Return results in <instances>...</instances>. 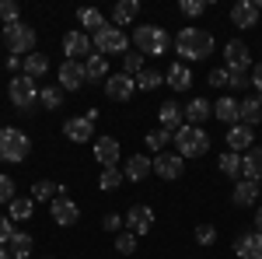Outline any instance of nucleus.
Returning a JSON list of instances; mask_svg holds the SVG:
<instances>
[{
    "label": "nucleus",
    "instance_id": "obj_28",
    "mask_svg": "<svg viewBox=\"0 0 262 259\" xmlns=\"http://www.w3.org/2000/svg\"><path fill=\"white\" fill-rule=\"evenodd\" d=\"M21 70H25V77L39 81L46 70H49V56H42V53H28V56H21Z\"/></svg>",
    "mask_w": 262,
    "mask_h": 259
},
{
    "label": "nucleus",
    "instance_id": "obj_8",
    "mask_svg": "<svg viewBox=\"0 0 262 259\" xmlns=\"http://www.w3.org/2000/svg\"><path fill=\"white\" fill-rule=\"evenodd\" d=\"M133 91H137V77H129V74H122V70L105 77V95L112 102H129Z\"/></svg>",
    "mask_w": 262,
    "mask_h": 259
},
{
    "label": "nucleus",
    "instance_id": "obj_35",
    "mask_svg": "<svg viewBox=\"0 0 262 259\" xmlns=\"http://www.w3.org/2000/svg\"><path fill=\"white\" fill-rule=\"evenodd\" d=\"M7 207H11V221H28L32 210H35V200L32 196H14Z\"/></svg>",
    "mask_w": 262,
    "mask_h": 259
},
{
    "label": "nucleus",
    "instance_id": "obj_27",
    "mask_svg": "<svg viewBox=\"0 0 262 259\" xmlns=\"http://www.w3.org/2000/svg\"><path fill=\"white\" fill-rule=\"evenodd\" d=\"M137 14H140V4H137V0H119V4L112 7V25L122 28V25L137 21Z\"/></svg>",
    "mask_w": 262,
    "mask_h": 259
},
{
    "label": "nucleus",
    "instance_id": "obj_55",
    "mask_svg": "<svg viewBox=\"0 0 262 259\" xmlns=\"http://www.w3.org/2000/svg\"><path fill=\"white\" fill-rule=\"evenodd\" d=\"M49 259H53V256H49Z\"/></svg>",
    "mask_w": 262,
    "mask_h": 259
},
{
    "label": "nucleus",
    "instance_id": "obj_34",
    "mask_svg": "<svg viewBox=\"0 0 262 259\" xmlns=\"http://www.w3.org/2000/svg\"><path fill=\"white\" fill-rule=\"evenodd\" d=\"M39 102H42V109H49V112H56L63 105V88L60 84H46L39 91Z\"/></svg>",
    "mask_w": 262,
    "mask_h": 259
},
{
    "label": "nucleus",
    "instance_id": "obj_1",
    "mask_svg": "<svg viewBox=\"0 0 262 259\" xmlns=\"http://www.w3.org/2000/svg\"><path fill=\"white\" fill-rule=\"evenodd\" d=\"M175 53L185 63H200L213 53V35L203 32V28H182L179 39H175Z\"/></svg>",
    "mask_w": 262,
    "mask_h": 259
},
{
    "label": "nucleus",
    "instance_id": "obj_41",
    "mask_svg": "<svg viewBox=\"0 0 262 259\" xmlns=\"http://www.w3.org/2000/svg\"><path fill=\"white\" fill-rule=\"evenodd\" d=\"M116 252H122V256H133V252H137V235L122 228L119 235H116Z\"/></svg>",
    "mask_w": 262,
    "mask_h": 259
},
{
    "label": "nucleus",
    "instance_id": "obj_29",
    "mask_svg": "<svg viewBox=\"0 0 262 259\" xmlns=\"http://www.w3.org/2000/svg\"><path fill=\"white\" fill-rule=\"evenodd\" d=\"M56 196H67V189L63 186H56V182H49V179H39V182H32V200H53Z\"/></svg>",
    "mask_w": 262,
    "mask_h": 259
},
{
    "label": "nucleus",
    "instance_id": "obj_2",
    "mask_svg": "<svg viewBox=\"0 0 262 259\" xmlns=\"http://www.w3.org/2000/svg\"><path fill=\"white\" fill-rule=\"evenodd\" d=\"M133 42H137V53H143V56H161V53H168L175 46L161 25H140L133 32Z\"/></svg>",
    "mask_w": 262,
    "mask_h": 259
},
{
    "label": "nucleus",
    "instance_id": "obj_17",
    "mask_svg": "<svg viewBox=\"0 0 262 259\" xmlns=\"http://www.w3.org/2000/svg\"><path fill=\"white\" fill-rule=\"evenodd\" d=\"M231 21H234V28H255V25H259V7H255V0H238V4L231 7Z\"/></svg>",
    "mask_w": 262,
    "mask_h": 259
},
{
    "label": "nucleus",
    "instance_id": "obj_47",
    "mask_svg": "<svg viewBox=\"0 0 262 259\" xmlns=\"http://www.w3.org/2000/svg\"><path fill=\"white\" fill-rule=\"evenodd\" d=\"M101 228H105V231H112V235H119L122 228H126V221H122L119 214H105V221H101Z\"/></svg>",
    "mask_w": 262,
    "mask_h": 259
},
{
    "label": "nucleus",
    "instance_id": "obj_36",
    "mask_svg": "<svg viewBox=\"0 0 262 259\" xmlns=\"http://www.w3.org/2000/svg\"><path fill=\"white\" fill-rule=\"evenodd\" d=\"M161 84H164V74L150 70V67H143L140 74H137V91H154V88H161Z\"/></svg>",
    "mask_w": 262,
    "mask_h": 259
},
{
    "label": "nucleus",
    "instance_id": "obj_51",
    "mask_svg": "<svg viewBox=\"0 0 262 259\" xmlns=\"http://www.w3.org/2000/svg\"><path fill=\"white\" fill-rule=\"evenodd\" d=\"M21 67V56H7V70H18Z\"/></svg>",
    "mask_w": 262,
    "mask_h": 259
},
{
    "label": "nucleus",
    "instance_id": "obj_11",
    "mask_svg": "<svg viewBox=\"0 0 262 259\" xmlns=\"http://www.w3.org/2000/svg\"><path fill=\"white\" fill-rule=\"evenodd\" d=\"M49 214H53V221H56L60 228H74V224L81 221V207H77L70 196H56L53 203H49Z\"/></svg>",
    "mask_w": 262,
    "mask_h": 259
},
{
    "label": "nucleus",
    "instance_id": "obj_32",
    "mask_svg": "<svg viewBox=\"0 0 262 259\" xmlns=\"http://www.w3.org/2000/svg\"><path fill=\"white\" fill-rule=\"evenodd\" d=\"M84 70H88V81H101V77H108V56H101V53L88 56V60H84Z\"/></svg>",
    "mask_w": 262,
    "mask_h": 259
},
{
    "label": "nucleus",
    "instance_id": "obj_25",
    "mask_svg": "<svg viewBox=\"0 0 262 259\" xmlns=\"http://www.w3.org/2000/svg\"><path fill=\"white\" fill-rule=\"evenodd\" d=\"M242 179L262 182V147H252L242 154Z\"/></svg>",
    "mask_w": 262,
    "mask_h": 259
},
{
    "label": "nucleus",
    "instance_id": "obj_14",
    "mask_svg": "<svg viewBox=\"0 0 262 259\" xmlns=\"http://www.w3.org/2000/svg\"><path fill=\"white\" fill-rule=\"evenodd\" d=\"M91 35L88 32H67L63 35V53H67V60H81V56H91Z\"/></svg>",
    "mask_w": 262,
    "mask_h": 259
},
{
    "label": "nucleus",
    "instance_id": "obj_46",
    "mask_svg": "<svg viewBox=\"0 0 262 259\" xmlns=\"http://www.w3.org/2000/svg\"><path fill=\"white\" fill-rule=\"evenodd\" d=\"M11 200H14V179L0 175V203H11Z\"/></svg>",
    "mask_w": 262,
    "mask_h": 259
},
{
    "label": "nucleus",
    "instance_id": "obj_33",
    "mask_svg": "<svg viewBox=\"0 0 262 259\" xmlns=\"http://www.w3.org/2000/svg\"><path fill=\"white\" fill-rule=\"evenodd\" d=\"M217 165H221V175H227V179H242V154H234V151H224Z\"/></svg>",
    "mask_w": 262,
    "mask_h": 259
},
{
    "label": "nucleus",
    "instance_id": "obj_39",
    "mask_svg": "<svg viewBox=\"0 0 262 259\" xmlns=\"http://www.w3.org/2000/svg\"><path fill=\"white\" fill-rule=\"evenodd\" d=\"M168 140H175V133H168V130H150V133L143 137V144H147V147H150L154 154H161V151H164V144H168Z\"/></svg>",
    "mask_w": 262,
    "mask_h": 259
},
{
    "label": "nucleus",
    "instance_id": "obj_15",
    "mask_svg": "<svg viewBox=\"0 0 262 259\" xmlns=\"http://www.w3.org/2000/svg\"><path fill=\"white\" fill-rule=\"evenodd\" d=\"M63 137L74 140V144H88V140H95V123L84 119V116H74V119L63 123Z\"/></svg>",
    "mask_w": 262,
    "mask_h": 259
},
{
    "label": "nucleus",
    "instance_id": "obj_7",
    "mask_svg": "<svg viewBox=\"0 0 262 259\" xmlns=\"http://www.w3.org/2000/svg\"><path fill=\"white\" fill-rule=\"evenodd\" d=\"M7 91H11L14 109H18V112H25V116L39 105V84H35L32 77H25V74H21V77H11V88H7Z\"/></svg>",
    "mask_w": 262,
    "mask_h": 259
},
{
    "label": "nucleus",
    "instance_id": "obj_45",
    "mask_svg": "<svg viewBox=\"0 0 262 259\" xmlns=\"http://www.w3.org/2000/svg\"><path fill=\"white\" fill-rule=\"evenodd\" d=\"M227 88H234V91H245V88H252V74L231 70V81H227Z\"/></svg>",
    "mask_w": 262,
    "mask_h": 259
},
{
    "label": "nucleus",
    "instance_id": "obj_26",
    "mask_svg": "<svg viewBox=\"0 0 262 259\" xmlns=\"http://www.w3.org/2000/svg\"><path fill=\"white\" fill-rule=\"evenodd\" d=\"M182 112H185L189 126H200V123H206L210 116H213V105H210L206 98H192L189 105H185V109H182Z\"/></svg>",
    "mask_w": 262,
    "mask_h": 259
},
{
    "label": "nucleus",
    "instance_id": "obj_40",
    "mask_svg": "<svg viewBox=\"0 0 262 259\" xmlns=\"http://www.w3.org/2000/svg\"><path fill=\"white\" fill-rule=\"evenodd\" d=\"M143 70V53H137V49H129L126 56H122V74H129V77H137Z\"/></svg>",
    "mask_w": 262,
    "mask_h": 259
},
{
    "label": "nucleus",
    "instance_id": "obj_22",
    "mask_svg": "<svg viewBox=\"0 0 262 259\" xmlns=\"http://www.w3.org/2000/svg\"><path fill=\"white\" fill-rule=\"evenodd\" d=\"M182 116H185V112L179 109V102H161V109H158L161 130H168V133H179L182 126H185V123H182Z\"/></svg>",
    "mask_w": 262,
    "mask_h": 259
},
{
    "label": "nucleus",
    "instance_id": "obj_3",
    "mask_svg": "<svg viewBox=\"0 0 262 259\" xmlns=\"http://www.w3.org/2000/svg\"><path fill=\"white\" fill-rule=\"evenodd\" d=\"M32 154V140L25 130H14V126H4L0 130V161H11V165H18Z\"/></svg>",
    "mask_w": 262,
    "mask_h": 259
},
{
    "label": "nucleus",
    "instance_id": "obj_12",
    "mask_svg": "<svg viewBox=\"0 0 262 259\" xmlns=\"http://www.w3.org/2000/svg\"><path fill=\"white\" fill-rule=\"evenodd\" d=\"M150 228H154V210H150L147 203H133L129 214H126V231H133V235L140 238V235H147Z\"/></svg>",
    "mask_w": 262,
    "mask_h": 259
},
{
    "label": "nucleus",
    "instance_id": "obj_9",
    "mask_svg": "<svg viewBox=\"0 0 262 259\" xmlns=\"http://www.w3.org/2000/svg\"><path fill=\"white\" fill-rule=\"evenodd\" d=\"M182 172H185V158H182L179 151L171 154V151H161V154H154V175L158 179H179Z\"/></svg>",
    "mask_w": 262,
    "mask_h": 259
},
{
    "label": "nucleus",
    "instance_id": "obj_18",
    "mask_svg": "<svg viewBox=\"0 0 262 259\" xmlns=\"http://www.w3.org/2000/svg\"><path fill=\"white\" fill-rule=\"evenodd\" d=\"M227 151H234V154H242V151H252V126H245V123H234V126H227Z\"/></svg>",
    "mask_w": 262,
    "mask_h": 259
},
{
    "label": "nucleus",
    "instance_id": "obj_53",
    "mask_svg": "<svg viewBox=\"0 0 262 259\" xmlns=\"http://www.w3.org/2000/svg\"><path fill=\"white\" fill-rule=\"evenodd\" d=\"M0 259H11V252H7V245H0Z\"/></svg>",
    "mask_w": 262,
    "mask_h": 259
},
{
    "label": "nucleus",
    "instance_id": "obj_42",
    "mask_svg": "<svg viewBox=\"0 0 262 259\" xmlns=\"http://www.w3.org/2000/svg\"><path fill=\"white\" fill-rule=\"evenodd\" d=\"M0 21L4 25H18L21 21V7L14 0H0Z\"/></svg>",
    "mask_w": 262,
    "mask_h": 259
},
{
    "label": "nucleus",
    "instance_id": "obj_23",
    "mask_svg": "<svg viewBox=\"0 0 262 259\" xmlns=\"http://www.w3.org/2000/svg\"><path fill=\"white\" fill-rule=\"evenodd\" d=\"M164 84L175 88V91H189V88H192V70H189V63H171L168 74H164Z\"/></svg>",
    "mask_w": 262,
    "mask_h": 259
},
{
    "label": "nucleus",
    "instance_id": "obj_13",
    "mask_svg": "<svg viewBox=\"0 0 262 259\" xmlns=\"http://www.w3.org/2000/svg\"><path fill=\"white\" fill-rule=\"evenodd\" d=\"M224 56H227V70H242V74H252V53L242 39H231L224 46Z\"/></svg>",
    "mask_w": 262,
    "mask_h": 259
},
{
    "label": "nucleus",
    "instance_id": "obj_20",
    "mask_svg": "<svg viewBox=\"0 0 262 259\" xmlns=\"http://www.w3.org/2000/svg\"><path fill=\"white\" fill-rule=\"evenodd\" d=\"M262 196L259 182H248V179H238L234 182V193H231V203L234 207H255V200Z\"/></svg>",
    "mask_w": 262,
    "mask_h": 259
},
{
    "label": "nucleus",
    "instance_id": "obj_24",
    "mask_svg": "<svg viewBox=\"0 0 262 259\" xmlns=\"http://www.w3.org/2000/svg\"><path fill=\"white\" fill-rule=\"evenodd\" d=\"M150 172H154V161L147 158V154H133V158L126 161V168H122V175L129 182H143Z\"/></svg>",
    "mask_w": 262,
    "mask_h": 259
},
{
    "label": "nucleus",
    "instance_id": "obj_19",
    "mask_svg": "<svg viewBox=\"0 0 262 259\" xmlns=\"http://www.w3.org/2000/svg\"><path fill=\"white\" fill-rule=\"evenodd\" d=\"M234 256L262 259V235L259 231H245V235H238V242H234Z\"/></svg>",
    "mask_w": 262,
    "mask_h": 259
},
{
    "label": "nucleus",
    "instance_id": "obj_54",
    "mask_svg": "<svg viewBox=\"0 0 262 259\" xmlns=\"http://www.w3.org/2000/svg\"><path fill=\"white\" fill-rule=\"evenodd\" d=\"M255 7H259V14H262V0H255Z\"/></svg>",
    "mask_w": 262,
    "mask_h": 259
},
{
    "label": "nucleus",
    "instance_id": "obj_50",
    "mask_svg": "<svg viewBox=\"0 0 262 259\" xmlns=\"http://www.w3.org/2000/svg\"><path fill=\"white\" fill-rule=\"evenodd\" d=\"M252 88L259 91V98H262V63H252Z\"/></svg>",
    "mask_w": 262,
    "mask_h": 259
},
{
    "label": "nucleus",
    "instance_id": "obj_49",
    "mask_svg": "<svg viewBox=\"0 0 262 259\" xmlns=\"http://www.w3.org/2000/svg\"><path fill=\"white\" fill-rule=\"evenodd\" d=\"M11 235H14V224H11V217H4V214H0V245H7Z\"/></svg>",
    "mask_w": 262,
    "mask_h": 259
},
{
    "label": "nucleus",
    "instance_id": "obj_5",
    "mask_svg": "<svg viewBox=\"0 0 262 259\" xmlns=\"http://www.w3.org/2000/svg\"><path fill=\"white\" fill-rule=\"evenodd\" d=\"M4 46H7V53L11 56H28V53H35V28L32 25H4Z\"/></svg>",
    "mask_w": 262,
    "mask_h": 259
},
{
    "label": "nucleus",
    "instance_id": "obj_52",
    "mask_svg": "<svg viewBox=\"0 0 262 259\" xmlns=\"http://www.w3.org/2000/svg\"><path fill=\"white\" fill-rule=\"evenodd\" d=\"M255 224H259L255 231H259V235H262V203H259V210H255Z\"/></svg>",
    "mask_w": 262,
    "mask_h": 259
},
{
    "label": "nucleus",
    "instance_id": "obj_38",
    "mask_svg": "<svg viewBox=\"0 0 262 259\" xmlns=\"http://www.w3.org/2000/svg\"><path fill=\"white\" fill-rule=\"evenodd\" d=\"M122 168H101V179H98V186L105 189V193H112V189H119L122 186Z\"/></svg>",
    "mask_w": 262,
    "mask_h": 259
},
{
    "label": "nucleus",
    "instance_id": "obj_6",
    "mask_svg": "<svg viewBox=\"0 0 262 259\" xmlns=\"http://www.w3.org/2000/svg\"><path fill=\"white\" fill-rule=\"evenodd\" d=\"M95 49H98L101 56H126L129 53V39H126L122 28L105 25L101 32H95Z\"/></svg>",
    "mask_w": 262,
    "mask_h": 259
},
{
    "label": "nucleus",
    "instance_id": "obj_48",
    "mask_svg": "<svg viewBox=\"0 0 262 259\" xmlns=\"http://www.w3.org/2000/svg\"><path fill=\"white\" fill-rule=\"evenodd\" d=\"M227 81H231V70H227V67L210 70V84H213V88H227Z\"/></svg>",
    "mask_w": 262,
    "mask_h": 259
},
{
    "label": "nucleus",
    "instance_id": "obj_16",
    "mask_svg": "<svg viewBox=\"0 0 262 259\" xmlns=\"http://www.w3.org/2000/svg\"><path fill=\"white\" fill-rule=\"evenodd\" d=\"M95 161L101 168H116L119 165V140L116 137H98L95 140Z\"/></svg>",
    "mask_w": 262,
    "mask_h": 259
},
{
    "label": "nucleus",
    "instance_id": "obj_21",
    "mask_svg": "<svg viewBox=\"0 0 262 259\" xmlns=\"http://www.w3.org/2000/svg\"><path fill=\"white\" fill-rule=\"evenodd\" d=\"M213 116L227 126H234V123H242V102L231 98V95H224L221 102H213Z\"/></svg>",
    "mask_w": 262,
    "mask_h": 259
},
{
    "label": "nucleus",
    "instance_id": "obj_4",
    "mask_svg": "<svg viewBox=\"0 0 262 259\" xmlns=\"http://www.w3.org/2000/svg\"><path fill=\"white\" fill-rule=\"evenodd\" d=\"M175 144H179V154L182 158H203L206 151H210V133L203 130V126H182L179 133H175Z\"/></svg>",
    "mask_w": 262,
    "mask_h": 259
},
{
    "label": "nucleus",
    "instance_id": "obj_30",
    "mask_svg": "<svg viewBox=\"0 0 262 259\" xmlns=\"http://www.w3.org/2000/svg\"><path fill=\"white\" fill-rule=\"evenodd\" d=\"M7 252H11V259H28V256H32V235L14 231L11 242H7Z\"/></svg>",
    "mask_w": 262,
    "mask_h": 259
},
{
    "label": "nucleus",
    "instance_id": "obj_10",
    "mask_svg": "<svg viewBox=\"0 0 262 259\" xmlns=\"http://www.w3.org/2000/svg\"><path fill=\"white\" fill-rule=\"evenodd\" d=\"M84 84H88L84 60H63V67H60V88L63 91H81Z\"/></svg>",
    "mask_w": 262,
    "mask_h": 259
},
{
    "label": "nucleus",
    "instance_id": "obj_31",
    "mask_svg": "<svg viewBox=\"0 0 262 259\" xmlns=\"http://www.w3.org/2000/svg\"><path fill=\"white\" fill-rule=\"evenodd\" d=\"M242 123H245V126H259V123H262V98H259V95L242 102Z\"/></svg>",
    "mask_w": 262,
    "mask_h": 259
},
{
    "label": "nucleus",
    "instance_id": "obj_44",
    "mask_svg": "<svg viewBox=\"0 0 262 259\" xmlns=\"http://www.w3.org/2000/svg\"><path fill=\"white\" fill-rule=\"evenodd\" d=\"M196 242L200 245H213L217 242V228L213 224H196Z\"/></svg>",
    "mask_w": 262,
    "mask_h": 259
},
{
    "label": "nucleus",
    "instance_id": "obj_37",
    "mask_svg": "<svg viewBox=\"0 0 262 259\" xmlns=\"http://www.w3.org/2000/svg\"><path fill=\"white\" fill-rule=\"evenodd\" d=\"M77 18H81L84 28H95V32H101L108 21H105V14H101L98 7H84V11H77Z\"/></svg>",
    "mask_w": 262,
    "mask_h": 259
},
{
    "label": "nucleus",
    "instance_id": "obj_43",
    "mask_svg": "<svg viewBox=\"0 0 262 259\" xmlns=\"http://www.w3.org/2000/svg\"><path fill=\"white\" fill-rule=\"evenodd\" d=\"M179 11L185 18H200L203 11H206V4H203V0H179Z\"/></svg>",
    "mask_w": 262,
    "mask_h": 259
}]
</instances>
